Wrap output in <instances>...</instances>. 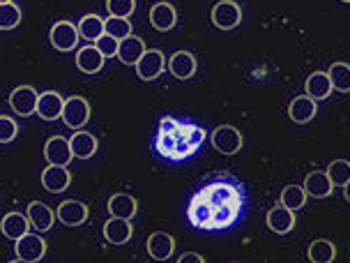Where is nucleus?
<instances>
[{
    "instance_id": "nucleus-3",
    "label": "nucleus",
    "mask_w": 350,
    "mask_h": 263,
    "mask_svg": "<svg viewBox=\"0 0 350 263\" xmlns=\"http://www.w3.org/2000/svg\"><path fill=\"white\" fill-rule=\"evenodd\" d=\"M14 254H16V261L37 263L44 259V254H46V240L35 234H26L16 240Z\"/></svg>"
},
{
    "instance_id": "nucleus-8",
    "label": "nucleus",
    "mask_w": 350,
    "mask_h": 263,
    "mask_svg": "<svg viewBox=\"0 0 350 263\" xmlns=\"http://www.w3.org/2000/svg\"><path fill=\"white\" fill-rule=\"evenodd\" d=\"M79 37V26H74L70 21H58L51 28L49 40H51L53 49H58V51H72V49H77Z\"/></svg>"
},
{
    "instance_id": "nucleus-2",
    "label": "nucleus",
    "mask_w": 350,
    "mask_h": 263,
    "mask_svg": "<svg viewBox=\"0 0 350 263\" xmlns=\"http://www.w3.org/2000/svg\"><path fill=\"white\" fill-rule=\"evenodd\" d=\"M60 118L70 129H81L88 121H90V104H88V99L74 95L70 99H65Z\"/></svg>"
},
{
    "instance_id": "nucleus-1",
    "label": "nucleus",
    "mask_w": 350,
    "mask_h": 263,
    "mask_svg": "<svg viewBox=\"0 0 350 263\" xmlns=\"http://www.w3.org/2000/svg\"><path fill=\"white\" fill-rule=\"evenodd\" d=\"M196 194H201L215 210L228 203L245 205V190H242V185L230 183V180H212L210 185H203Z\"/></svg>"
},
{
    "instance_id": "nucleus-26",
    "label": "nucleus",
    "mask_w": 350,
    "mask_h": 263,
    "mask_svg": "<svg viewBox=\"0 0 350 263\" xmlns=\"http://www.w3.org/2000/svg\"><path fill=\"white\" fill-rule=\"evenodd\" d=\"M74 158L79 160H90L97 153V139L90 132H74V136L70 139Z\"/></svg>"
},
{
    "instance_id": "nucleus-16",
    "label": "nucleus",
    "mask_w": 350,
    "mask_h": 263,
    "mask_svg": "<svg viewBox=\"0 0 350 263\" xmlns=\"http://www.w3.org/2000/svg\"><path fill=\"white\" fill-rule=\"evenodd\" d=\"M131 234H134V227L129 224V219L111 217L109 222L104 224V238L111 245H124V242L131 240Z\"/></svg>"
},
{
    "instance_id": "nucleus-14",
    "label": "nucleus",
    "mask_w": 350,
    "mask_h": 263,
    "mask_svg": "<svg viewBox=\"0 0 350 263\" xmlns=\"http://www.w3.org/2000/svg\"><path fill=\"white\" fill-rule=\"evenodd\" d=\"M196 67H198V62L193 58V53H189V51H175L171 55V60H168V70H171L173 77L180 81L191 79L193 74H196Z\"/></svg>"
},
{
    "instance_id": "nucleus-11",
    "label": "nucleus",
    "mask_w": 350,
    "mask_h": 263,
    "mask_svg": "<svg viewBox=\"0 0 350 263\" xmlns=\"http://www.w3.org/2000/svg\"><path fill=\"white\" fill-rule=\"evenodd\" d=\"M62 106H65V99H62L60 92L55 90H46L42 92L40 99H37V111L35 114L42 118V121H58L62 116Z\"/></svg>"
},
{
    "instance_id": "nucleus-34",
    "label": "nucleus",
    "mask_w": 350,
    "mask_h": 263,
    "mask_svg": "<svg viewBox=\"0 0 350 263\" xmlns=\"http://www.w3.org/2000/svg\"><path fill=\"white\" fill-rule=\"evenodd\" d=\"M180 125H183V123H180ZM178 132H159V136H157V153L161 155V158L173 160L175 146H178Z\"/></svg>"
},
{
    "instance_id": "nucleus-21",
    "label": "nucleus",
    "mask_w": 350,
    "mask_h": 263,
    "mask_svg": "<svg viewBox=\"0 0 350 263\" xmlns=\"http://www.w3.org/2000/svg\"><path fill=\"white\" fill-rule=\"evenodd\" d=\"M28 227H30V219L28 215H21V212H8L3 217V222H0V231L10 240H18L21 236H26Z\"/></svg>"
},
{
    "instance_id": "nucleus-10",
    "label": "nucleus",
    "mask_w": 350,
    "mask_h": 263,
    "mask_svg": "<svg viewBox=\"0 0 350 263\" xmlns=\"http://www.w3.org/2000/svg\"><path fill=\"white\" fill-rule=\"evenodd\" d=\"M88 215H90L88 205L77 201V199L62 201L58 205V210H55V217H58V222H62L65 227H81V224H85Z\"/></svg>"
},
{
    "instance_id": "nucleus-13",
    "label": "nucleus",
    "mask_w": 350,
    "mask_h": 263,
    "mask_svg": "<svg viewBox=\"0 0 350 263\" xmlns=\"http://www.w3.org/2000/svg\"><path fill=\"white\" fill-rule=\"evenodd\" d=\"M265 222H267V229L270 231H274V234H279V236H286L295 229V212L279 203L277 208H272L267 212Z\"/></svg>"
},
{
    "instance_id": "nucleus-40",
    "label": "nucleus",
    "mask_w": 350,
    "mask_h": 263,
    "mask_svg": "<svg viewBox=\"0 0 350 263\" xmlns=\"http://www.w3.org/2000/svg\"><path fill=\"white\" fill-rule=\"evenodd\" d=\"M178 261H180V263H203L205 259H203L201 254H196V252H185Z\"/></svg>"
},
{
    "instance_id": "nucleus-17",
    "label": "nucleus",
    "mask_w": 350,
    "mask_h": 263,
    "mask_svg": "<svg viewBox=\"0 0 350 263\" xmlns=\"http://www.w3.org/2000/svg\"><path fill=\"white\" fill-rule=\"evenodd\" d=\"M316 111H318L316 99H311L309 95H299V97H295V99L291 102V106H288L291 121H293V123H297V125L311 123V121L316 118Z\"/></svg>"
},
{
    "instance_id": "nucleus-29",
    "label": "nucleus",
    "mask_w": 350,
    "mask_h": 263,
    "mask_svg": "<svg viewBox=\"0 0 350 263\" xmlns=\"http://www.w3.org/2000/svg\"><path fill=\"white\" fill-rule=\"evenodd\" d=\"M79 35L83 37V40L95 42L97 37L104 35V18L97 14H85L79 21Z\"/></svg>"
},
{
    "instance_id": "nucleus-19",
    "label": "nucleus",
    "mask_w": 350,
    "mask_h": 263,
    "mask_svg": "<svg viewBox=\"0 0 350 263\" xmlns=\"http://www.w3.org/2000/svg\"><path fill=\"white\" fill-rule=\"evenodd\" d=\"M150 23H152V28L166 33V30H171L178 23V12H175L171 3H157L150 10Z\"/></svg>"
},
{
    "instance_id": "nucleus-6",
    "label": "nucleus",
    "mask_w": 350,
    "mask_h": 263,
    "mask_svg": "<svg viewBox=\"0 0 350 263\" xmlns=\"http://www.w3.org/2000/svg\"><path fill=\"white\" fill-rule=\"evenodd\" d=\"M37 99H40V95H37V90L33 86H18L12 90L10 95V106L12 111L23 118L33 116L37 111Z\"/></svg>"
},
{
    "instance_id": "nucleus-9",
    "label": "nucleus",
    "mask_w": 350,
    "mask_h": 263,
    "mask_svg": "<svg viewBox=\"0 0 350 263\" xmlns=\"http://www.w3.org/2000/svg\"><path fill=\"white\" fill-rule=\"evenodd\" d=\"M164 67H166L164 53L157 51V49H152V51L146 49V53H143L141 60L136 62V74H139V79H143V81H154L161 72H164Z\"/></svg>"
},
{
    "instance_id": "nucleus-38",
    "label": "nucleus",
    "mask_w": 350,
    "mask_h": 263,
    "mask_svg": "<svg viewBox=\"0 0 350 263\" xmlns=\"http://www.w3.org/2000/svg\"><path fill=\"white\" fill-rule=\"evenodd\" d=\"M18 134V125L10 116H0V143L14 141Z\"/></svg>"
},
{
    "instance_id": "nucleus-27",
    "label": "nucleus",
    "mask_w": 350,
    "mask_h": 263,
    "mask_svg": "<svg viewBox=\"0 0 350 263\" xmlns=\"http://www.w3.org/2000/svg\"><path fill=\"white\" fill-rule=\"evenodd\" d=\"M306 256H309V261L314 263H332L336 259V247L332 240H314L309 245V252H306Z\"/></svg>"
},
{
    "instance_id": "nucleus-35",
    "label": "nucleus",
    "mask_w": 350,
    "mask_h": 263,
    "mask_svg": "<svg viewBox=\"0 0 350 263\" xmlns=\"http://www.w3.org/2000/svg\"><path fill=\"white\" fill-rule=\"evenodd\" d=\"M106 10H109V14H111V16L127 18V16L134 14L136 0H106Z\"/></svg>"
},
{
    "instance_id": "nucleus-5",
    "label": "nucleus",
    "mask_w": 350,
    "mask_h": 263,
    "mask_svg": "<svg viewBox=\"0 0 350 263\" xmlns=\"http://www.w3.org/2000/svg\"><path fill=\"white\" fill-rule=\"evenodd\" d=\"M212 146H215L221 155H235L242 148V134L233 125H219L212 132Z\"/></svg>"
},
{
    "instance_id": "nucleus-12",
    "label": "nucleus",
    "mask_w": 350,
    "mask_h": 263,
    "mask_svg": "<svg viewBox=\"0 0 350 263\" xmlns=\"http://www.w3.org/2000/svg\"><path fill=\"white\" fill-rule=\"evenodd\" d=\"M72 183V175L70 171H67V166H46L44 168V173H42V187L46 192H51V194H60V192H65L67 187H70Z\"/></svg>"
},
{
    "instance_id": "nucleus-18",
    "label": "nucleus",
    "mask_w": 350,
    "mask_h": 263,
    "mask_svg": "<svg viewBox=\"0 0 350 263\" xmlns=\"http://www.w3.org/2000/svg\"><path fill=\"white\" fill-rule=\"evenodd\" d=\"M332 190H334V185L325 171H311L304 178V192L314 199H327L329 194H332Z\"/></svg>"
},
{
    "instance_id": "nucleus-43",
    "label": "nucleus",
    "mask_w": 350,
    "mask_h": 263,
    "mask_svg": "<svg viewBox=\"0 0 350 263\" xmlns=\"http://www.w3.org/2000/svg\"><path fill=\"white\" fill-rule=\"evenodd\" d=\"M343 3H350V0H343Z\"/></svg>"
},
{
    "instance_id": "nucleus-41",
    "label": "nucleus",
    "mask_w": 350,
    "mask_h": 263,
    "mask_svg": "<svg viewBox=\"0 0 350 263\" xmlns=\"http://www.w3.org/2000/svg\"><path fill=\"white\" fill-rule=\"evenodd\" d=\"M343 197H346V201L350 203V180H348L346 185H343Z\"/></svg>"
},
{
    "instance_id": "nucleus-42",
    "label": "nucleus",
    "mask_w": 350,
    "mask_h": 263,
    "mask_svg": "<svg viewBox=\"0 0 350 263\" xmlns=\"http://www.w3.org/2000/svg\"><path fill=\"white\" fill-rule=\"evenodd\" d=\"M0 3H12V0H0Z\"/></svg>"
},
{
    "instance_id": "nucleus-36",
    "label": "nucleus",
    "mask_w": 350,
    "mask_h": 263,
    "mask_svg": "<svg viewBox=\"0 0 350 263\" xmlns=\"http://www.w3.org/2000/svg\"><path fill=\"white\" fill-rule=\"evenodd\" d=\"M180 132H183V136L187 139L191 148H201V143L205 141V132L198 127V125H191V123H183L180 125Z\"/></svg>"
},
{
    "instance_id": "nucleus-31",
    "label": "nucleus",
    "mask_w": 350,
    "mask_h": 263,
    "mask_svg": "<svg viewBox=\"0 0 350 263\" xmlns=\"http://www.w3.org/2000/svg\"><path fill=\"white\" fill-rule=\"evenodd\" d=\"M329 175V180H332L334 187H343L350 180V162L348 160H334L329 162L327 171H325Z\"/></svg>"
},
{
    "instance_id": "nucleus-15",
    "label": "nucleus",
    "mask_w": 350,
    "mask_h": 263,
    "mask_svg": "<svg viewBox=\"0 0 350 263\" xmlns=\"http://www.w3.org/2000/svg\"><path fill=\"white\" fill-rule=\"evenodd\" d=\"M175 249V238L166 231H157L148 238V254L152 256L154 261H166L173 256Z\"/></svg>"
},
{
    "instance_id": "nucleus-28",
    "label": "nucleus",
    "mask_w": 350,
    "mask_h": 263,
    "mask_svg": "<svg viewBox=\"0 0 350 263\" xmlns=\"http://www.w3.org/2000/svg\"><path fill=\"white\" fill-rule=\"evenodd\" d=\"M306 199H309V194L304 192L302 185H288L284 192H281L279 197V203L286 205V208H291L293 212L295 210H302L306 205Z\"/></svg>"
},
{
    "instance_id": "nucleus-23",
    "label": "nucleus",
    "mask_w": 350,
    "mask_h": 263,
    "mask_svg": "<svg viewBox=\"0 0 350 263\" xmlns=\"http://www.w3.org/2000/svg\"><path fill=\"white\" fill-rule=\"evenodd\" d=\"M136 210H139V201L131 194H113L109 199V212L111 217H122V219H134Z\"/></svg>"
},
{
    "instance_id": "nucleus-37",
    "label": "nucleus",
    "mask_w": 350,
    "mask_h": 263,
    "mask_svg": "<svg viewBox=\"0 0 350 263\" xmlns=\"http://www.w3.org/2000/svg\"><path fill=\"white\" fill-rule=\"evenodd\" d=\"M95 47L104 53V58H113V55H118V49H120V40H116V37L104 33L102 37L95 40Z\"/></svg>"
},
{
    "instance_id": "nucleus-22",
    "label": "nucleus",
    "mask_w": 350,
    "mask_h": 263,
    "mask_svg": "<svg viewBox=\"0 0 350 263\" xmlns=\"http://www.w3.org/2000/svg\"><path fill=\"white\" fill-rule=\"evenodd\" d=\"M104 53L97 47H83L77 53V67L83 74H97L104 67Z\"/></svg>"
},
{
    "instance_id": "nucleus-24",
    "label": "nucleus",
    "mask_w": 350,
    "mask_h": 263,
    "mask_svg": "<svg viewBox=\"0 0 350 263\" xmlns=\"http://www.w3.org/2000/svg\"><path fill=\"white\" fill-rule=\"evenodd\" d=\"M28 219H30V227H35L37 231H49L53 227L55 212L46 203L33 201L28 205Z\"/></svg>"
},
{
    "instance_id": "nucleus-4",
    "label": "nucleus",
    "mask_w": 350,
    "mask_h": 263,
    "mask_svg": "<svg viewBox=\"0 0 350 263\" xmlns=\"http://www.w3.org/2000/svg\"><path fill=\"white\" fill-rule=\"evenodd\" d=\"M240 21H242V10L233 0H219L215 8H212V23L219 30H233L240 26Z\"/></svg>"
},
{
    "instance_id": "nucleus-32",
    "label": "nucleus",
    "mask_w": 350,
    "mask_h": 263,
    "mask_svg": "<svg viewBox=\"0 0 350 263\" xmlns=\"http://www.w3.org/2000/svg\"><path fill=\"white\" fill-rule=\"evenodd\" d=\"M104 33L116 37V40H124V37L131 35V23L129 18H120V16H109L104 21Z\"/></svg>"
},
{
    "instance_id": "nucleus-33",
    "label": "nucleus",
    "mask_w": 350,
    "mask_h": 263,
    "mask_svg": "<svg viewBox=\"0 0 350 263\" xmlns=\"http://www.w3.org/2000/svg\"><path fill=\"white\" fill-rule=\"evenodd\" d=\"M21 23V10L14 3H0V30H12Z\"/></svg>"
},
{
    "instance_id": "nucleus-25",
    "label": "nucleus",
    "mask_w": 350,
    "mask_h": 263,
    "mask_svg": "<svg viewBox=\"0 0 350 263\" xmlns=\"http://www.w3.org/2000/svg\"><path fill=\"white\" fill-rule=\"evenodd\" d=\"M146 53V42L141 37H124L120 40V49H118V58H120L124 65H136L141 60V55Z\"/></svg>"
},
{
    "instance_id": "nucleus-30",
    "label": "nucleus",
    "mask_w": 350,
    "mask_h": 263,
    "mask_svg": "<svg viewBox=\"0 0 350 263\" xmlns=\"http://www.w3.org/2000/svg\"><path fill=\"white\" fill-rule=\"evenodd\" d=\"M332 88L339 92H350V65L348 62H334L327 70Z\"/></svg>"
},
{
    "instance_id": "nucleus-7",
    "label": "nucleus",
    "mask_w": 350,
    "mask_h": 263,
    "mask_svg": "<svg viewBox=\"0 0 350 263\" xmlns=\"http://www.w3.org/2000/svg\"><path fill=\"white\" fill-rule=\"evenodd\" d=\"M44 158H46L49 164L70 166V162L74 160L70 139H65V136H51L46 141V146H44Z\"/></svg>"
},
{
    "instance_id": "nucleus-20",
    "label": "nucleus",
    "mask_w": 350,
    "mask_h": 263,
    "mask_svg": "<svg viewBox=\"0 0 350 263\" xmlns=\"http://www.w3.org/2000/svg\"><path fill=\"white\" fill-rule=\"evenodd\" d=\"M304 90L306 95L311 99H316V102H321V99H327L332 95V81H329V74L327 72H314L309 79H306L304 84Z\"/></svg>"
},
{
    "instance_id": "nucleus-39",
    "label": "nucleus",
    "mask_w": 350,
    "mask_h": 263,
    "mask_svg": "<svg viewBox=\"0 0 350 263\" xmlns=\"http://www.w3.org/2000/svg\"><path fill=\"white\" fill-rule=\"evenodd\" d=\"M180 129V121H175L173 116H164L159 121V132H178Z\"/></svg>"
}]
</instances>
